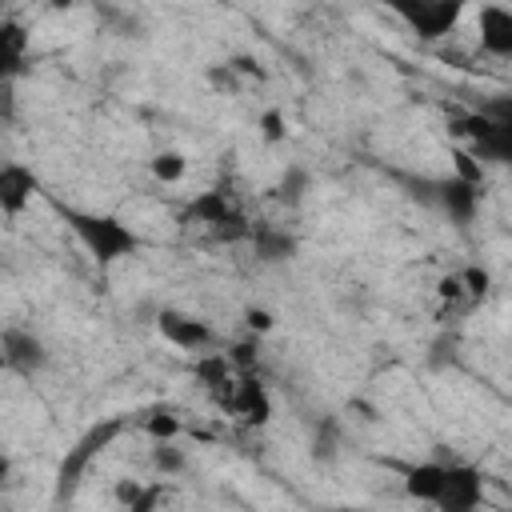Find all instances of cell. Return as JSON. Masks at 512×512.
<instances>
[{
	"label": "cell",
	"instance_id": "cell-1",
	"mask_svg": "<svg viewBox=\"0 0 512 512\" xmlns=\"http://www.w3.org/2000/svg\"><path fill=\"white\" fill-rule=\"evenodd\" d=\"M64 224L76 232V240L84 244V252L100 264V268H112L128 256L140 252V236L120 220V216H108V212H80V208H60Z\"/></svg>",
	"mask_w": 512,
	"mask_h": 512
},
{
	"label": "cell",
	"instance_id": "cell-2",
	"mask_svg": "<svg viewBox=\"0 0 512 512\" xmlns=\"http://www.w3.org/2000/svg\"><path fill=\"white\" fill-rule=\"evenodd\" d=\"M184 220H192V224H200V228H208V232H216L224 240H240V236L252 232L248 216L236 208V200L224 188H208V192L192 196L188 208H184Z\"/></svg>",
	"mask_w": 512,
	"mask_h": 512
},
{
	"label": "cell",
	"instance_id": "cell-3",
	"mask_svg": "<svg viewBox=\"0 0 512 512\" xmlns=\"http://www.w3.org/2000/svg\"><path fill=\"white\" fill-rule=\"evenodd\" d=\"M432 508L436 512H480L484 508V472L476 464H444V480H440Z\"/></svg>",
	"mask_w": 512,
	"mask_h": 512
},
{
	"label": "cell",
	"instance_id": "cell-4",
	"mask_svg": "<svg viewBox=\"0 0 512 512\" xmlns=\"http://www.w3.org/2000/svg\"><path fill=\"white\" fill-rule=\"evenodd\" d=\"M400 12H404V20L416 28L420 40H440V36H448V32L460 24L464 4H460V0H420V4L400 8Z\"/></svg>",
	"mask_w": 512,
	"mask_h": 512
},
{
	"label": "cell",
	"instance_id": "cell-5",
	"mask_svg": "<svg viewBox=\"0 0 512 512\" xmlns=\"http://www.w3.org/2000/svg\"><path fill=\"white\" fill-rule=\"evenodd\" d=\"M156 328H160V336H164L172 348H184V352H200V348L212 344L208 320H200V316H192V312H180V308H160Z\"/></svg>",
	"mask_w": 512,
	"mask_h": 512
},
{
	"label": "cell",
	"instance_id": "cell-6",
	"mask_svg": "<svg viewBox=\"0 0 512 512\" xmlns=\"http://www.w3.org/2000/svg\"><path fill=\"white\" fill-rule=\"evenodd\" d=\"M0 352H4V364L20 376H32L48 364V348L32 328H4L0 332Z\"/></svg>",
	"mask_w": 512,
	"mask_h": 512
},
{
	"label": "cell",
	"instance_id": "cell-7",
	"mask_svg": "<svg viewBox=\"0 0 512 512\" xmlns=\"http://www.w3.org/2000/svg\"><path fill=\"white\" fill-rule=\"evenodd\" d=\"M228 408H232V416H236L240 424H248V428H260V424L272 420V396H268V388H264L252 372H244V376L232 384Z\"/></svg>",
	"mask_w": 512,
	"mask_h": 512
},
{
	"label": "cell",
	"instance_id": "cell-8",
	"mask_svg": "<svg viewBox=\"0 0 512 512\" xmlns=\"http://www.w3.org/2000/svg\"><path fill=\"white\" fill-rule=\"evenodd\" d=\"M36 192H40V176L28 164L20 160L0 164V212L4 216H20L36 200Z\"/></svg>",
	"mask_w": 512,
	"mask_h": 512
},
{
	"label": "cell",
	"instance_id": "cell-9",
	"mask_svg": "<svg viewBox=\"0 0 512 512\" xmlns=\"http://www.w3.org/2000/svg\"><path fill=\"white\" fill-rule=\"evenodd\" d=\"M480 48L488 56H500V60L512 56V12L504 4L480 8Z\"/></svg>",
	"mask_w": 512,
	"mask_h": 512
},
{
	"label": "cell",
	"instance_id": "cell-10",
	"mask_svg": "<svg viewBox=\"0 0 512 512\" xmlns=\"http://www.w3.org/2000/svg\"><path fill=\"white\" fill-rule=\"evenodd\" d=\"M116 432H120V420H108V424L92 428V432H88V436H84V440L64 456V464H60V484H68V488H72V484L80 480V472L88 468V460H92V456H96V452H100Z\"/></svg>",
	"mask_w": 512,
	"mask_h": 512
},
{
	"label": "cell",
	"instance_id": "cell-11",
	"mask_svg": "<svg viewBox=\"0 0 512 512\" xmlns=\"http://www.w3.org/2000/svg\"><path fill=\"white\" fill-rule=\"evenodd\" d=\"M480 196H484V188H476V184H468V180H456V176L440 180V208H444L456 224H468V220L476 216Z\"/></svg>",
	"mask_w": 512,
	"mask_h": 512
},
{
	"label": "cell",
	"instance_id": "cell-12",
	"mask_svg": "<svg viewBox=\"0 0 512 512\" xmlns=\"http://www.w3.org/2000/svg\"><path fill=\"white\" fill-rule=\"evenodd\" d=\"M24 56H28V32L16 20H0V84L24 72Z\"/></svg>",
	"mask_w": 512,
	"mask_h": 512
},
{
	"label": "cell",
	"instance_id": "cell-13",
	"mask_svg": "<svg viewBox=\"0 0 512 512\" xmlns=\"http://www.w3.org/2000/svg\"><path fill=\"white\" fill-rule=\"evenodd\" d=\"M440 480H444V464L440 460H420V464H408L404 468V492L420 504H432L436 492H440Z\"/></svg>",
	"mask_w": 512,
	"mask_h": 512
},
{
	"label": "cell",
	"instance_id": "cell-14",
	"mask_svg": "<svg viewBox=\"0 0 512 512\" xmlns=\"http://www.w3.org/2000/svg\"><path fill=\"white\" fill-rule=\"evenodd\" d=\"M248 240H252V248H256V256L264 260V264H280V260H292L296 256V236H288L284 228H252L248 232Z\"/></svg>",
	"mask_w": 512,
	"mask_h": 512
},
{
	"label": "cell",
	"instance_id": "cell-15",
	"mask_svg": "<svg viewBox=\"0 0 512 512\" xmlns=\"http://www.w3.org/2000/svg\"><path fill=\"white\" fill-rule=\"evenodd\" d=\"M112 492L128 512H156V504L164 496V484H156V480H116Z\"/></svg>",
	"mask_w": 512,
	"mask_h": 512
},
{
	"label": "cell",
	"instance_id": "cell-16",
	"mask_svg": "<svg viewBox=\"0 0 512 512\" xmlns=\"http://www.w3.org/2000/svg\"><path fill=\"white\" fill-rule=\"evenodd\" d=\"M192 372H196V380H200L212 396L228 400V392H232V364H228L224 356H200V360L192 364Z\"/></svg>",
	"mask_w": 512,
	"mask_h": 512
},
{
	"label": "cell",
	"instance_id": "cell-17",
	"mask_svg": "<svg viewBox=\"0 0 512 512\" xmlns=\"http://www.w3.org/2000/svg\"><path fill=\"white\" fill-rule=\"evenodd\" d=\"M148 172H152L160 184H176V180H184V172H188V156L176 152V148H160V152L148 160Z\"/></svg>",
	"mask_w": 512,
	"mask_h": 512
},
{
	"label": "cell",
	"instance_id": "cell-18",
	"mask_svg": "<svg viewBox=\"0 0 512 512\" xmlns=\"http://www.w3.org/2000/svg\"><path fill=\"white\" fill-rule=\"evenodd\" d=\"M452 160H456V172H452L456 180H468V184L484 188V164H480L468 148H456V152H452Z\"/></svg>",
	"mask_w": 512,
	"mask_h": 512
},
{
	"label": "cell",
	"instance_id": "cell-19",
	"mask_svg": "<svg viewBox=\"0 0 512 512\" xmlns=\"http://www.w3.org/2000/svg\"><path fill=\"white\" fill-rule=\"evenodd\" d=\"M256 124H260V136H264L268 144H280V140L288 136V120H284V112H280V108H264Z\"/></svg>",
	"mask_w": 512,
	"mask_h": 512
},
{
	"label": "cell",
	"instance_id": "cell-20",
	"mask_svg": "<svg viewBox=\"0 0 512 512\" xmlns=\"http://www.w3.org/2000/svg\"><path fill=\"white\" fill-rule=\"evenodd\" d=\"M144 428H148L156 440H172V436L180 432V420H176V416H168V412H152V416L144 420Z\"/></svg>",
	"mask_w": 512,
	"mask_h": 512
},
{
	"label": "cell",
	"instance_id": "cell-21",
	"mask_svg": "<svg viewBox=\"0 0 512 512\" xmlns=\"http://www.w3.org/2000/svg\"><path fill=\"white\" fill-rule=\"evenodd\" d=\"M460 284H468V292H472V296H488V288H492V276H488L484 268H464Z\"/></svg>",
	"mask_w": 512,
	"mask_h": 512
},
{
	"label": "cell",
	"instance_id": "cell-22",
	"mask_svg": "<svg viewBox=\"0 0 512 512\" xmlns=\"http://www.w3.org/2000/svg\"><path fill=\"white\" fill-rule=\"evenodd\" d=\"M152 460H156V468H160V472H180V468H184V456H180V452H172L168 444H160V448L152 452Z\"/></svg>",
	"mask_w": 512,
	"mask_h": 512
},
{
	"label": "cell",
	"instance_id": "cell-23",
	"mask_svg": "<svg viewBox=\"0 0 512 512\" xmlns=\"http://www.w3.org/2000/svg\"><path fill=\"white\" fill-rule=\"evenodd\" d=\"M244 320H248L252 332H272V312H268V308H248Z\"/></svg>",
	"mask_w": 512,
	"mask_h": 512
},
{
	"label": "cell",
	"instance_id": "cell-24",
	"mask_svg": "<svg viewBox=\"0 0 512 512\" xmlns=\"http://www.w3.org/2000/svg\"><path fill=\"white\" fill-rule=\"evenodd\" d=\"M8 476H12V464H8V456H4V452H0V488H4V484H8Z\"/></svg>",
	"mask_w": 512,
	"mask_h": 512
},
{
	"label": "cell",
	"instance_id": "cell-25",
	"mask_svg": "<svg viewBox=\"0 0 512 512\" xmlns=\"http://www.w3.org/2000/svg\"><path fill=\"white\" fill-rule=\"evenodd\" d=\"M320 512H368V508H352V504H336V508H320Z\"/></svg>",
	"mask_w": 512,
	"mask_h": 512
},
{
	"label": "cell",
	"instance_id": "cell-26",
	"mask_svg": "<svg viewBox=\"0 0 512 512\" xmlns=\"http://www.w3.org/2000/svg\"><path fill=\"white\" fill-rule=\"evenodd\" d=\"M4 368H8V364H4V352H0V372H4Z\"/></svg>",
	"mask_w": 512,
	"mask_h": 512
}]
</instances>
